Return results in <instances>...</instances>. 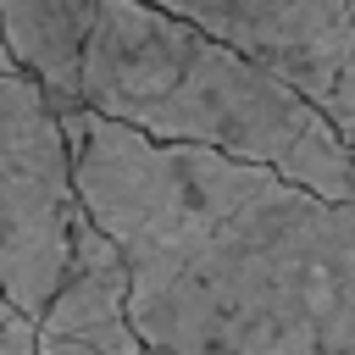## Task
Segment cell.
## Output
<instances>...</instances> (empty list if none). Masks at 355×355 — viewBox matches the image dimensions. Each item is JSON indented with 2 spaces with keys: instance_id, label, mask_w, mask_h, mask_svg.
I'll return each mask as SVG.
<instances>
[{
  "instance_id": "obj_1",
  "label": "cell",
  "mask_w": 355,
  "mask_h": 355,
  "mask_svg": "<svg viewBox=\"0 0 355 355\" xmlns=\"http://www.w3.org/2000/svg\"><path fill=\"white\" fill-rule=\"evenodd\" d=\"M83 205L133 261L144 355H355V200L72 105Z\"/></svg>"
},
{
  "instance_id": "obj_2",
  "label": "cell",
  "mask_w": 355,
  "mask_h": 355,
  "mask_svg": "<svg viewBox=\"0 0 355 355\" xmlns=\"http://www.w3.org/2000/svg\"><path fill=\"white\" fill-rule=\"evenodd\" d=\"M83 105L150 139L261 161L327 200H355V139L300 83L150 0H100Z\"/></svg>"
},
{
  "instance_id": "obj_3",
  "label": "cell",
  "mask_w": 355,
  "mask_h": 355,
  "mask_svg": "<svg viewBox=\"0 0 355 355\" xmlns=\"http://www.w3.org/2000/svg\"><path fill=\"white\" fill-rule=\"evenodd\" d=\"M78 211V161L55 94L28 72H0V288L28 316H44L67 283Z\"/></svg>"
},
{
  "instance_id": "obj_4",
  "label": "cell",
  "mask_w": 355,
  "mask_h": 355,
  "mask_svg": "<svg viewBox=\"0 0 355 355\" xmlns=\"http://www.w3.org/2000/svg\"><path fill=\"white\" fill-rule=\"evenodd\" d=\"M300 83L355 139V0H150Z\"/></svg>"
},
{
  "instance_id": "obj_5",
  "label": "cell",
  "mask_w": 355,
  "mask_h": 355,
  "mask_svg": "<svg viewBox=\"0 0 355 355\" xmlns=\"http://www.w3.org/2000/svg\"><path fill=\"white\" fill-rule=\"evenodd\" d=\"M39 333L83 338L116 355H144V338L133 327V261L122 239L83 205L72 222V266L50 311L39 316Z\"/></svg>"
},
{
  "instance_id": "obj_6",
  "label": "cell",
  "mask_w": 355,
  "mask_h": 355,
  "mask_svg": "<svg viewBox=\"0 0 355 355\" xmlns=\"http://www.w3.org/2000/svg\"><path fill=\"white\" fill-rule=\"evenodd\" d=\"M100 22V0H0V28L28 78H39L61 111L83 105V55Z\"/></svg>"
},
{
  "instance_id": "obj_7",
  "label": "cell",
  "mask_w": 355,
  "mask_h": 355,
  "mask_svg": "<svg viewBox=\"0 0 355 355\" xmlns=\"http://www.w3.org/2000/svg\"><path fill=\"white\" fill-rule=\"evenodd\" d=\"M0 355H39V316H11L0 327Z\"/></svg>"
},
{
  "instance_id": "obj_8",
  "label": "cell",
  "mask_w": 355,
  "mask_h": 355,
  "mask_svg": "<svg viewBox=\"0 0 355 355\" xmlns=\"http://www.w3.org/2000/svg\"><path fill=\"white\" fill-rule=\"evenodd\" d=\"M39 355H116V349H100V344H83V338H55V333H39Z\"/></svg>"
},
{
  "instance_id": "obj_9",
  "label": "cell",
  "mask_w": 355,
  "mask_h": 355,
  "mask_svg": "<svg viewBox=\"0 0 355 355\" xmlns=\"http://www.w3.org/2000/svg\"><path fill=\"white\" fill-rule=\"evenodd\" d=\"M11 316H22V305H17V300H11V294H6V288H0V327H6V322H11Z\"/></svg>"
},
{
  "instance_id": "obj_10",
  "label": "cell",
  "mask_w": 355,
  "mask_h": 355,
  "mask_svg": "<svg viewBox=\"0 0 355 355\" xmlns=\"http://www.w3.org/2000/svg\"><path fill=\"white\" fill-rule=\"evenodd\" d=\"M0 72H22L17 55H11V44H6V28H0Z\"/></svg>"
}]
</instances>
